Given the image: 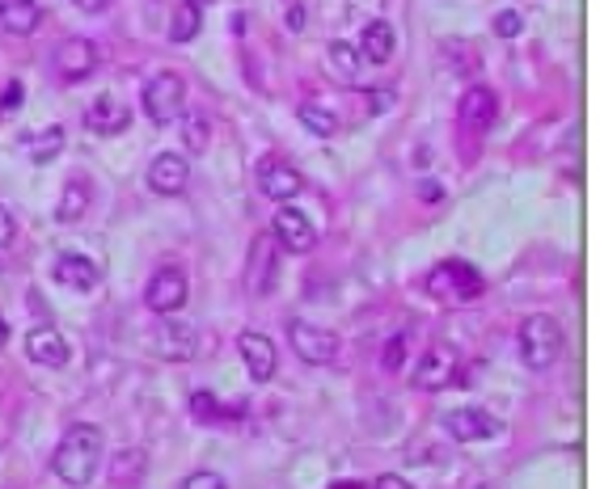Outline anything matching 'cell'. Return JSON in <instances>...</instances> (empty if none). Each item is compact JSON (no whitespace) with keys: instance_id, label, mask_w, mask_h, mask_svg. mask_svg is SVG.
Segmentation results:
<instances>
[{"instance_id":"obj_26","label":"cell","mask_w":600,"mask_h":489,"mask_svg":"<svg viewBox=\"0 0 600 489\" xmlns=\"http://www.w3.org/2000/svg\"><path fill=\"white\" fill-rule=\"evenodd\" d=\"M182 144L195 152V156H203L207 152V144H212V123H207V111H182Z\"/></svg>"},{"instance_id":"obj_1","label":"cell","mask_w":600,"mask_h":489,"mask_svg":"<svg viewBox=\"0 0 600 489\" xmlns=\"http://www.w3.org/2000/svg\"><path fill=\"white\" fill-rule=\"evenodd\" d=\"M102 460H106V435H102V426L77 422V426L64 430L60 448L51 455V473H55L60 486L89 489L98 481V473H102Z\"/></svg>"},{"instance_id":"obj_30","label":"cell","mask_w":600,"mask_h":489,"mask_svg":"<svg viewBox=\"0 0 600 489\" xmlns=\"http://www.w3.org/2000/svg\"><path fill=\"white\" fill-rule=\"evenodd\" d=\"M401 363H406V334H394V338L385 342V355H381V368L394 376L401 372Z\"/></svg>"},{"instance_id":"obj_2","label":"cell","mask_w":600,"mask_h":489,"mask_svg":"<svg viewBox=\"0 0 600 489\" xmlns=\"http://www.w3.org/2000/svg\"><path fill=\"white\" fill-rule=\"evenodd\" d=\"M516 346H521V359L528 372H546V368H554L562 355V330L554 317H546V312H533V317H524L521 334H516Z\"/></svg>"},{"instance_id":"obj_17","label":"cell","mask_w":600,"mask_h":489,"mask_svg":"<svg viewBox=\"0 0 600 489\" xmlns=\"http://www.w3.org/2000/svg\"><path fill=\"white\" fill-rule=\"evenodd\" d=\"M495 111H499L495 93H490L486 85H470V89L461 93V106H457L461 131H465V136H482V131L495 123Z\"/></svg>"},{"instance_id":"obj_37","label":"cell","mask_w":600,"mask_h":489,"mask_svg":"<svg viewBox=\"0 0 600 489\" xmlns=\"http://www.w3.org/2000/svg\"><path fill=\"white\" fill-rule=\"evenodd\" d=\"M73 4H77V9H85V13H102L111 0H73Z\"/></svg>"},{"instance_id":"obj_12","label":"cell","mask_w":600,"mask_h":489,"mask_svg":"<svg viewBox=\"0 0 600 489\" xmlns=\"http://www.w3.org/2000/svg\"><path fill=\"white\" fill-rule=\"evenodd\" d=\"M452 379H457V350L444 346V342H436V346L419 359V368H414L410 384H414L419 393H441V388H448Z\"/></svg>"},{"instance_id":"obj_20","label":"cell","mask_w":600,"mask_h":489,"mask_svg":"<svg viewBox=\"0 0 600 489\" xmlns=\"http://www.w3.org/2000/svg\"><path fill=\"white\" fill-rule=\"evenodd\" d=\"M127 123H131V114L123 111L111 93H98V98L89 102V111H85V127L98 131V136H119Z\"/></svg>"},{"instance_id":"obj_29","label":"cell","mask_w":600,"mask_h":489,"mask_svg":"<svg viewBox=\"0 0 600 489\" xmlns=\"http://www.w3.org/2000/svg\"><path fill=\"white\" fill-rule=\"evenodd\" d=\"M64 140H68V136H64V127H47V131H39V136H35V144H30V160H35V165L55 160V156L64 152Z\"/></svg>"},{"instance_id":"obj_8","label":"cell","mask_w":600,"mask_h":489,"mask_svg":"<svg viewBox=\"0 0 600 489\" xmlns=\"http://www.w3.org/2000/svg\"><path fill=\"white\" fill-rule=\"evenodd\" d=\"M482 274L478 266L461 262V258H452V262H441L432 270V296H452V300H478L482 296Z\"/></svg>"},{"instance_id":"obj_6","label":"cell","mask_w":600,"mask_h":489,"mask_svg":"<svg viewBox=\"0 0 600 489\" xmlns=\"http://www.w3.org/2000/svg\"><path fill=\"white\" fill-rule=\"evenodd\" d=\"M288 346L305 359V363H314V368H325V363H334L339 359V334L334 330H321L314 321H288Z\"/></svg>"},{"instance_id":"obj_32","label":"cell","mask_w":600,"mask_h":489,"mask_svg":"<svg viewBox=\"0 0 600 489\" xmlns=\"http://www.w3.org/2000/svg\"><path fill=\"white\" fill-rule=\"evenodd\" d=\"M182 489H229V481H225L220 473H191V477L182 481Z\"/></svg>"},{"instance_id":"obj_21","label":"cell","mask_w":600,"mask_h":489,"mask_svg":"<svg viewBox=\"0 0 600 489\" xmlns=\"http://www.w3.org/2000/svg\"><path fill=\"white\" fill-rule=\"evenodd\" d=\"M325 64H330V73L339 76L343 85H360V51H356V42H343V38H334V42H325Z\"/></svg>"},{"instance_id":"obj_42","label":"cell","mask_w":600,"mask_h":489,"mask_svg":"<svg viewBox=\"0 0 600 489\" xmlns=\"http://www.w3.org/2000/svg\"><path fill=\"white\" fill-rule=\"evenodd\" d=\"M195 4H203V0H195Z\"/></svg>"},{"instance_id":"obj_5","label":"cell","mask_w":600,"mask_h":489,"mask_svg":"<svg viewBox=\"0 0 600 489\" xmlns=\"http://www.w3.org/2000/svg\"><path fill=\"white\" fill-rule=\"evenodd\" d=\"M280 241L271 232H258L254 245H250V258H245V287L250 296H271L276 292V279H280Z\"/></svg>"},{"instance_id":"obj_10","label":"cell","mask_w":600,"mask_h":489,"mask_svg":"<svg viewBox=\"0 0 600 489\" xmlns=\"http://www.w3.org/2000/svg\"><path fill=\"white\" fill-rule=\"evenodd\" d=\"M444 430L448 439L457 443H482V439H495L503 430V422L486 410H474V406H461V410H448L444 414Z\"/></svg>"},{"instance_id":"obj_4","label":"cell","mask_w":600,"mask_h":489,"mask_svg":"<svg viewBox=\"0 0 600 489\" xmlns=\"http://www.w3.org/2000/svg\"><path fill=\"white\" fill-rule=\"evenodd\" d=\"M187 296H191L187 270L182 266H161L157 274L149 279V287H144V308L157 312V317H178L187 308Z\"/></svg>"},{"instance_id":"obj_3","label":"cell","mask_w":600,"mask_h":489,"mask_svg":"<svg viewBox=\"0 0 600 489\" xmlns=\"http://www.w3.org/2000/svg\"><path fill=\"white\" fill-rule=\"evenodd\" d=\"M182 111H187V80L178 73H157L144 85V114H149V123L169 127V123L182 118Z\"/></svg>"},{"instance_id":"obj_18","label":"cell","mask_w":600,"mask_h":489,"mask_svg":"<svg viewBox=\"0 0 600 489\" xmlns=\"http://www.w3.org/2000/svg\"><path fill=\"white\" fill-rule=\"evenodd\" d=\"M51 279L64 283V287H73V292H98V283H102V266L89 262L85 254H60L55 266H51Z\"/></svg>"},{"instance_id":"obj_22","label":"cell","mask_w":600,"mask_h":489,"mask_svg":"<svg viewBox=\"0 0 600 489\" xmlns=\"http://www.w3.org/2000/svg\"><path fill=\"white\" fill-rule=\"evenodd\" d=\"M89 182L85 178H73V182H64L60 190V203H55V220L60 224H80L85 220V211H89Z\"/></svg>"},{"instance_id":"obj_34","label":"cell","mask_w":600,"mask_h":489,"mask_svg":"<svg viewBox=\"0 0 600 489\" xmlns=\"http://www.w3.org/2000/svg\"><path fill=\"white\" fill-rule=\"evenodd\" d=\"M17 106H22V85L13 80V85H9L4 93H0V111L9 114V111H17Z\"/></svg>"},{"instance_id":"obj_7","label":"cell","mask_w":600,"mask_h":489,"mask_svg":"<svg viewBox=\"0 0 600 489\" xmlns=\"http://www.w3.org/2000/svg\"><path fill=\"white\" fill-rule=\"evenodd\" d=\"M153 350L165 363H191L200 355V330L182 317H161V325L153 330Z\"/></svg>"},{"instance_id":"obj_39","label":"cell","mask_w":600,"mask_h":489,"mask_svg":"<svg viewBox=\"0 0 600 489\" xmlns=\"http://www.w3.org/2000/svg\"><path fill=\"white\" fill-rule=\"evenodd\" d=\"M9 342V325H4V317H0V346Z\"/></svg>"},{"instance_id":"obj_35","label":"cell","mask_w":600,"mask_h":489,"mask_svg":"<svg viewBox=\"0 0 600 489\" xmlns=\"http://www.w3.org/2000/svg\"><path fill=\"white\" fill-rule=\"evenodd\" d=\"M372 489H414V486H410L406 477H398V473H385V477L372 481Z\"/></svg>"},{"instance_id":"obj_25","label":"cell","mask_w":600,"mask_h":489,"mask_svg":"<svg viewBox=\"0 0 600 489\" xmlns=\"http://www.w3.org/2000/svg\"><path fill=\"white\" fill-rule=\"evenodd\" d=\"M144 468H149V460H144L140 448H119L111 455V481L115 486H136L144 477Z\"/></svg>"},{"instance_id":"obj_15","label":"cell","mask_w":600,"mask_h":489,"mask_svg":"<svg viewBox=\"0 0 600 489\" xmlns=\"http://www.w3.org/2000/svg\"><path fill=\"white\" fill-rule=\"evenodd\" d=\"M238 350L241 359H245V372L254 384H267V379L276 376V368H280V355H276V342L267 338V334H258V330H245L238 338Z\"/></svg>"},{"instance_id":"obj_31","label":"cell","mask_w":600,"mask_h":489,"mask_svg":"<svg viewBox=\"0 0 600 489\" xmlns=\"http://www.w3.org/2000/svg\"><path fill=\"white\" fill-rule=\"evenodd\" d=\"M521 30H524L521 9H503V13L495 17V35H499V38H516Z\"/></svg>"},{"instance_id":"obj_16","label":"cell","mask_w":600,"mask_h":489,"mask_svg":"<svg viewBox=\"0 0 600 489\" xmlns=\"http://www.w3.org/2000/svg\"><path fill=\"white\" fill-rule=\"evenodd\" d=\"M26 359L39 363V368H68L73 346H68V338L55 325H35L26 334Z\"/></svg>"},{"instance_id":"obj_28","label":"cell","mask_w":600,"mask_h":489,"mask_svg":"<svg viewBox=\"0 0 600 489\" xmlns=\"http://www.w3.org/2000/svg\"><path fill=\"white\" fill-rule=\"evenodd\" d=\"M301 127H305L309 136H318V140H330V136L339 131V114L318 106V102H305V106H301Z\"/></svg>"},{"instance_id":"obj_9","label":"cell","mask_w":600,"mask_h":489,"mask_svg":"<svg viewBox=\"0 0 600 489\" xmlns=\"http://www.w3.org/2000/svg\"><path fill=\"white\" fill-rule=\"evenodd\" d=\"M98 47L89 42V38H64L60 47H55V73H60V80L64 85H80V80H89V76L98 73Z\"/></svg>"},{"instance_id":"obj_24","label":"cell","mask_w":600,"mask_h":489,"mask_svg":"<svg viewBox=\"0 0 600 489\" xmlns=\"http://www.w3.org/2000/svg\"><path fill=\"white\" fill-rule=\"evenodd\" d=\"M191 414L200 417V422H241L245 417V406H225L220 397H212V393H195L191 397Z\"/></svg>"},{"instance_id":"obj_38","label":"cell","mask_w":600,"mask_h":489,"mask_svg":"<svg viewBox=\"0 0 600 489\" xmlns=\"http://www.w3.org/2000/svg\"><path fill=\"white\" fill-rule=\"evenodd\" d=\"M419 194H423V198H441L444 190L436 186V182H423V186H419Z\"/></svg>"},{"instance_id":"obj_41","label":"cell","mask_w":600,"mask_h":489,"mask_svg":"<svg viewBox=\"0 0 600 489\" xmlns=\"http://www.w3.org/2000/svg\"><path fill=\"white\" fill-rule=\"evenodd\" d=\"M478 489H495V486H478Z\"/></svg>"},{"instance_id":"obj_40","label":"cell","mask_w":600,"mask_h":489,"mask_svg":"<svg viewBox=\"0 0 600 489\" xmlns=\"http://www.w3.org/2000/svg\"><path fill=\"white\" fill-rule=\"evenodd\" d=\"M339 489H363V486H356V481H352V486H339Z\"/></svg>"},{"instance_id":"obj_13","label":"cell","mask_w":600,"mask_h":489,"mask_svg":"<svg viewBox=\"0 0 600 489\" xmlns=\"http://www.w3.org/2000/svg\"><path fill=\"white\" fill-rule=\"evenodd\" d=\"M271 236L280 241L288 254H309L318 245V228L309 224V216L301 207H292V203H283L280 211H276V232Z\"/></svg>"},{"instance_id":"obj_36","label":"cell","mask_w":600,"mask_h":489,"mask_svg":"<svg viewBox=\"0 0 600 489\" xmlns=\"http://www.w3.org/2000/svg\"><path fill=\"white\" fill-rule=\"evenodd\" d=\"M288 30H305V4H292L288 9Z\"/></svg>"},{"instance_id":"obj_23","label":"cell","mask_w":600,"mask_h":489,"mask_svg":"<svg viewBox=\"0 0 600 489\" xmlns=\"http://www.w3.org/2000/svg\"><path fill=\"white\" fill-rule=\"evenodd\" d=\"M39 4L35 0H0V26L9 35H35L39 30Z\"/></svg>"},{"instance_id":"obj_14","label":"cell","mask_w":600,"mask_h":489,"mask_svg":"<svg viewBox=\"0 0 600 489\" xmlns=\"http://www.w3.org/2000/svg\"><path fill=\"white\" fill-rule=\"evenodd\" d=\"M191 186V160L182 152H161L157 160L149 165V190L161 198H174Z\"/></svg>"},{"instance_id":"obj_27","label":"cell","mask_w":600,"mask_h":489,"mask_svg":"<svg viewBox=\"0 0 600 489\" xmlns=\"http://www.w3.org/2000/svg\"><path fill=\"white\" fill-rule=\"evenodd\" d=\"M203 26V13L195 0H182L178 9H174V22H169V42H191V38L200 35Z\"/></svg>"},{"instance_id":"obj_19","label":"cell","mask_w":600,"mask_h":489,"mask_svg":"<svg viewBox=\"0 0 600 489\" xmlns=\"http://www.w3.org/2000/svg\"><path fill=\"white\" fill-rule=\"evenodd\" d=\"M356 51H360L363 64H376V68H385V64L394 60V51H398V35H394V26H390L385 17L368 22V26H363V35H360V42H356Z\"/></svg>"},{"instance_id":"obj_33","label":"cell","mask_w":600,"mask_h":489,"mask_svg":"<svg viewBox=\"0 0 600 489\" xmlns=\"http://www.w3.org/2000/svg\"><path fill=\"white\" fill-rule=\"evenodd\" d=\"M13 241H17V220H13V211L0 203V254H4Z\"/></svg>"},{"instance_id":"obj_11","label":"cell","mask_w":600,"mask_h":489,"mask_svg":"<svg viewBox=\"0 0 600 489\" xmlns=\"http://www.w3.org/2000/svg\"><path fill=\"white\" fill-rule=\"evenodd\" d=\"M258 186H263V194H267L271 203H292V198L305 190V178H301V169H296L292 160H283V156H263V165H258Z\"/></svg>"}]
</instances>
